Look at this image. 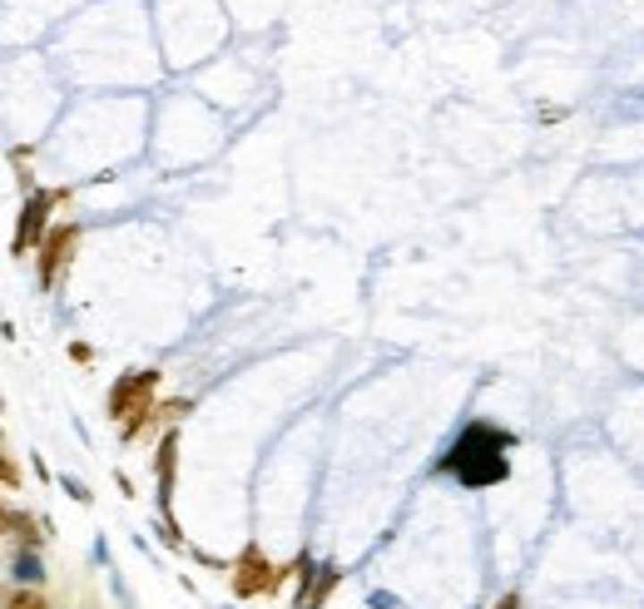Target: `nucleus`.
Segmentation results:
<instances>
[{
	"label": "nucleus",
	"instance_id": "1a4fd4ad",
	"mask_svg": "<svg viewBox=\"0 0 644 609\" xmlns=\"http://www.w3.org/2000/svg\"><path fill=\"white\" fill-rule=\"evenodd\" d=\"M11 609H45L40 595H11Z\"/></svg>",
	"mask_w": 644,
	"mask_h": 609
},
{
	"label": "nucleus",
	"instance_id": "423d86ee",
	"mask_svg": "<svg viewBox=\"0 0 644 609\" xmlns=\"http://www.w3.org/2000/svg\"><path fill=\"white\" fill-rule=\"evenodd\" d=\"M15 579H25V585H40L45 579V565H40V555L35 550H25V555H15V570H11Z\"/></svg>",
	"mask_w": 644,
	"mask_h": 609
},
{
	"label": "nucleus",
	"instance_id": "9b49d317",
	"mask_svg": "<svg viewBox=\"0 0 644 609\" xmlns=\"http://www.w3.org/2000/svg\"><path fill=\"white\" fill-rule=\"evenodd\" d=\"M496 609H521V599H515V595H505V599H501V605H496Z\"/></svg>",
	"mask_w": 644,
	"mask_h": 609
},
{
	"label": "nucleus",
	"instance_id": "9d476101",
	"mask_svg": "<svg viewBox=\"0 0 644 609\" xmlns=\"http://www.w3.org/2000/svg\"><path fill=\"white\" fill-rule=\"evenodd\" d=\"M64 491L75 495V501H80V505H89V491H85V486H80V481H70V476H64Z\"/></svg>",
	"mask_w": 644,
	"mask_h": 609
},
{
	"label": "nucleus",
	"instance_id": "7ed1b4c3",
	"mask_svg": "<svg viewBox=\"0 0 644 609\" xmlns=\"http://www.w3.org/2000/svg\"><path fill=\"white\" fill-rule=\"evenodd\" d=\"M55 193H35L30 203H25L21 214V233H15V253H30L35 243H40V228H45V214H50Z\"/></svg>",
	"mask_w": 644,
	"mask_h": 609
},
{
	"label": "nucleus",
	"instance_id": "f03ea898",
	"mask_svg": "<svg viewBox=\"0 0 644 609\" xmlns=\"http://www.w3.org/2000/svg\"><path fill=\"white\" fill-rule=\"evenodd\" d=\"M278 585V575H273V565L258 550H248L243 560H238V570H233V589L238 595H263V589H273Z\"/></svg>",
	"mask_w": 644,
	"mask_h": 609
},
{
	"label": "nucleus",
	"instance_id": "39448f33",
	"mask_svg": "<svg viewBox=\"0 0 644 609\" xmlns=\"http://www.w3.org/2000/svg\"><path fill=\"white\" fill-rule=\"evenodd\" d=\"M149 386H154V372L124 376V382L114 386V396H109V417H129V402H134V396H149Z\"/></svg>",
	"mask_w": 644,
	"mask_h": 609
},
{
	"label": "nucleus",
	"instance_id": "0eeeda50",
	"mask_svg": "<svg viewBox=\"0 0 644 609\" xmlns=\"http://www.w3.org/2000/svg\"><path fill=\"white\" fill-rule=\"evenodd\" d=\"M169 481H174V436L159 446V486H164V495H169Z\"/></svg>",
	"mask_w": 644,
	"mask_h": 609
},
{
	"label": "nucleus",
	"instance_id": "20e7f679",
	"mask_svg": "<svg viewBox=\"0 0 644 609\" xmlns=\"http://www.w3.org/2000/svg\"><path fill=\"white\" fill-rule=\"evenodd\" d=\"M70 248H75V228H55L50 243H45V253H40V283L45 288H55L60 263H70Z\"/></svg>",
	"mask_w": 644,
	"mask_h": 609
},
{
	"label": "nucleus",
	"instance_id": "6e6552de",
	"mask_svg": "<svg viewBox=\"0 0 644 609\" xmlns=\"http://www.w3.org/2000/svg\"><path fill=\"white\" fill-rule=\"evenodd\" d=\"M367 609H407V605H402L397 595H386V589H372V595H367Z\"/></svg>",
	"mask_w": 644,
	"mask_h": 609
},
{
	"label": "nucleus",
	"instance_id": "f257e3e1",
	"mask_svg": "<svg viewBox=\"0 0 644 609\" xmlns=\"http://www.w3.org/2000/svg\"><path fill=\"white\" fill-rule=\"evenodd\" d=\"M505 446H515L511 431L491 427V421H471L462 436L451 441V451L441 456L436 470L451 476V481H462L466 491H486V486H496V481L511 476V456H505Z\"/></svg>",
	"mask_w": 644,
	"mask_h": 609
}]
</instances>
